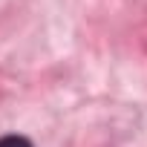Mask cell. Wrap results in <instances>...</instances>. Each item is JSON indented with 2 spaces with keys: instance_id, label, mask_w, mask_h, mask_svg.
Segmentation results:
<instances>
[{
  "instance_id": "cell-1",
  "label": "cell",
  "mask_w": 147,
  "mask_h": 147,
  "mask_svg": "<svg viewBox=\"0 0 147 147\" xmlns=\"http://www.w3.org/2000/svg\"><path fill=\"white\" fill-rule=\"evenodd\" d=\"M0 147H35L26 136H0Z\"/></svg>"
}]
</instances>
